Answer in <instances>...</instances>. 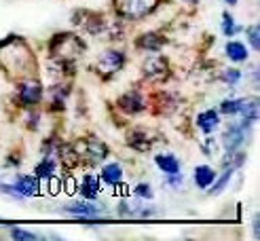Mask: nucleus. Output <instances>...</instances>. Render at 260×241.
Segmentation results:
<instances>
[{
  "label": "nucleus",
  "instance_id": "obj_1",
  "mask_svg": "<svg viewBox=\"0 0 260 241\" xmlns=\"http://www.w3.org/2000/svg\"><path fill=\"white\" fill-rule=\"evenodd\" d=\"M0 68L11 79H32L36 72V61L30 47L19 36H9L0 43Z\"/></svg>",
  "mask_w": 260,
  "mask_h": 241
},
{
  "label": "nucleus",
  "instance_id": "obj_2",
  "mask_svg": "<svg viewBox=\"0 0 260 241\" xmlns=\"http://www.w3.org/2000/svg\"><path fill=\"white\" fill-rule=\"evenodd\" d=\"M114 7L123 17L140 19L157 7V0H114Z\"/></svg>",
  "mask_w": 260,
  "mask_h": 241
},
{
  "label": "nucleus",
  "instance_id": "obj_3",
  "mask_svg": "<svg viewBox=\"0 0 260 241\" xmlns=\"http://www.w3.org/2000/svg\"><path fill=\"white\" fill-rule=\"evenodd\" d=\"M63 212H68L81 220H98L100 214L104 212V205L95 203V199H87V201L72 203V205H63Z\"/></svg>",
  "mask_w": 260,
  "mask_h": 241
},
{
  "label": "nucleus",
  "instance_id": "obj_4",
  "mask_svg": "<svg viewBox=\"0 0 260 241\" xmlns=\"http://www.w3.org/2000/svg\"><path fill=\"white\" fill-rule=\"evenodd\" d=\"M125 57L119 51H106L104 55H100V59L95 61V68L100 70V74H114L123 68Z\"/></svg>",
  "mask_w": 260,
  "mask_h": 241
},
{
  "label": "nucleus",
  "instance_id": "obj_5",
  "mask_svg": "<svg viewBox=\"0 0 260 241\" xmlns=\"http://www.w3.org/2000/svg\"><path fill=\"white\" fill-rule=\"evenodd\" d=\"M19 97L25 106H36L38 101L43 99V87L38 81H32V79H25L21 89H19Z\"/></svg>",
  "mask_w": 260,
  "mask_h": 241
},
{
  "label": "nucleus",
  "instance_id": "obj_6",
  "mask_svg": "<svg viewBox=\"0 0 260 241\" xmlns=\"http://www.w3.org/2000/svg\"><path fill=\"white\" fill-rule=\"evenodd\" d=\"M13 190H15L19 197H34L41 193V184H38L36 176H19L15 184H13Z\"/></svg>",
  "mask_w": 260,
  "mask_h": 241
},
{
  "label": "nucleus",
  "instance_id": "obj_7",
  "mask_svg": "<svg viewBox=\"0 0 260 241\" xmlns=\"http://www.w3.org/2000/svg\"><path fill=\"white\" fill-rule=\"evenodd\" d=\"M245 127L243 125H233V127H229V129L224 131V135H222V144H224V148L229 150V152H235L241 144H243V140H245Z\"/></svg>",
  "mask_w": 260,
  "mask_h": 241
},
{
  "label": "nucleus",
  "instance_id": "obj_8",
  "mask_svg": "<svg viewBox=\"0 0 260 241\" xmlns=\"http://www.w3.org/2000/svg\"><path fill=\"white\" fill-rule=\"evenodd\" d=\"M83 155L89 157L91 163H100V161L106 159L108 148L104 146L100 140H89V142H85V146H83Z\"/></svg>",
  "mask_w": 260,
  "mask_h": 241
},
{
  "label": "nucleus",
  "instance_id": "obj_9",
  "mask_svg": "<svg viewBox=\"0 0 260 241\" xmlns=\"http://www.w3.org/2000/svg\"><path fill=\"white\" fill-rule=\"evenodd\" d=\"M81 195L85 199H95L100 195V178L95 174H85L81 180Z\"/></svg>",
  "mask_w": 260,
  "mask_h": 241
},
{
  "label": "nucleus",
  "instance_id": "obj_10",
  "mask_svg": "<svg viewBox=\"0 0 260 241\" xmlns=\"http://www.w3.org/2000/svg\"><path fill=\"white\" fill-rule=\"evenodd\" d=\"M102 180L106 182L108 186H119L123 182V167L119 163H108L106 167L102 169Z\"/></svg>",
  "mask_w": 260,
  "mask_h": 241
},
{
  "label": "nucleus",
  "instance_id": "obj_11",
  "mask_svg": "<svg viewBox=\"0 0 260 241\" xmlns=\"http://www.w3.org/2000/svg\"><path fill=\"white\" fill-rule=\"evenodd\" d=\"M218 125H220V117H218V112H214V110H205L197 117V127L203 133H212Z\"/></svg>",
  "mask_w": 260,
  "mask_h": 241
},
{
  "label": "nucleus",
  "instance_id": "obj_12",
  "mask_svg": "<svg viewBox=\"0 0 260 241\" xmlns=\"http://www.w3.org/2000/svg\"><path fill=\"white\" fill-rule=\"evenodd\" d=\"M119 106H121V108H123L125 112L134 114V112H140V110H144V99H142V95H140V93L132 91V93H125V95L121 97Z\"/></svg>",
  "mask_w": 260,
  "mask_h": 241
},
{
  "label": "nucleus",
  "instance_id": "obj_13",
  "mask_svg": "<svg viewBox=\"0 0 260 241\" xmlns=\"http://www.w3.org/2000/svg\"><path fill=\"white\" fill-rule=\"evenodd\" d=\"M214 180H216V171L212 167H207V165L194 167V184H197L199 188H210Z\"/></svg>",
  "mask_w": 260,
  "mask_h": 241
},
{
  "label": "nucleus",
  "instance_id": "obj_14",
  "mask_svg": "<svg viewBox=\"0 0 260 241\" xmlns=\"http://www.w3.org/2000/svg\"><path fill=\"white\" fill-rule=\"evenodd\" d=\"M224 51H226V57L231 61H245V59H248V49H245V45L239 43V41L226 43V49Z\"/></svg>",
  "mask_w": 260,
  "mask_h": 241
},
{
  "label": "nucleus",
  "instance_id": "obj_15",
  "mask_svg": "<svg viewBox=\"0 0 260 241\" xmlns=\"http://www.w3.org/2000/svg\"><path fill=\"white\" fill-rule=\"evenodd\" d=\"M165 70L167 68H165L163 57H150L144 63V74L152 76V79H161V76H165Z\"/></svg>",
  "mask_w": 260,
  "mask_h": 241
},
{
  "label": "nucleus",
  "instance_id": "obj_16",
  "mask_svg": "<svg viewBox=\"0 0 260 241\" xmlns=\"http://www.w3.org/2000/svg\"><path fill=\"white\" fill-rule=\"evenodd\" d=\"M154 163L163 169V174H176L180 171V161L174 155H157L154 157Z\"/></svg>",
  "mask_w": 260,
  "mask_h": 241
},
{
  "label": "nucleus",
  "instance_id": "obj_17",
  "mask_svg": "<svg viewBox=\"0 0 260 241\" xmlns=\"http://www.w3.org/2000/svg\"><path fill=\"white\" fill-rule=\"evenodd\" d=\"M36 178L38 180H47V178H51L55 174V161L53 159H49V157H45L41 163H38V167H36Z\"/></svg>",
  "mask_w": 260,
  "mask_h": 241
},
{
  "label": "nucleus",
  "instance_id": "obj_18",
  "mask_svg": "<svg viewBox=\"0 0 260 241\" xmlns=\"http://www.w3.org/2000/svg\"><path fill=\"white\" fill-rule=\"evenodd\" d=\"M142 49H148V51H157V49H161V45H163V38L161 36H157V34H146V36H142L140 38V43H138Z\"/></svg>",
  "mask_w": 260,
  "mask_h": 241
},
{
  "label": "nucleus",
  "instance_id": "obj_19",
  "mask_svg": "<svg viewBox=\"0 0 260 241\" xmlns=\"http://www.w3.org/2000/svg\"><path fill=\"white\" fill-rule=\"evenodd\" d=\"M233 171H235V169H233V167H226V171L222 174V178H220V180L216 182H212V190H210V193L212 195H220V193H222V190H224V186L231 182V178H233Z\"/></svg>",
  "mask_w": 260,
  "mask_h": 241
},
{
  "label": "nucleus",
  "instance_id": "obj_20",
  "mask_svg": "<svg viewBox=\"0 0 260 241\" xmlns=\"http://www.w3.org/2000/svg\"><path fill=\"white\" fill-rule=\"evenodd\" d=\"M237 23H235V19H233L231 17V13H224V15H222V32H224V36H235L237 34Z\"/></svg>",
  "mask_w": 260,
  "mask_h": 241
},
{
  "label": "nucleus",
  "instance_id": "obj_21",
  "mask_svg": "<svg viewBox=\"0 0 260 241\" xmlns=\"http://www.w3.org/2000/svg\"><path fill=\"white\" fill-rule=\"evenodd\" d=\"M239 104H241V99H235V97L224 99L222 104H220V112L222 114H237L239 112Z\"/></svg>",
  "mask_w": 260,
  "mask_h": 241
},
{
  "label": "nucleus",
  "instance_id": "obj_22",
  "mask_svg": "<svg viewBox=\"0 0 260 241\" xmlns=\"http://www.w3.org/2000/svg\"><path fill=\"white\" fill-rule=\"evenodd\" d=\"M239 79H241V72L237 68H231V70H224L222 72V81L229 83V85H237Z\"/></svg>",
  "mask_w": 260,
  "mask_h": 241
},
{
  "label": "nucleus",
  "instance_id": "obj_23",
  "mask_svg": "<svg viewBox=\"0 0 260 241\" xmlns=\"http://www.w3.org/2000/svg\"><path fill=\"white\" fill-rule=\"evenodd\" d=\"M248 38H250L252 47L258 51V49H260V34H258V25H256V23L248 28Z\"/></svg>",
  "mask_w": 260,
  "mask_h": 241
},
{
  "label": "nucleus",
  "instance_id": "obj_24",
  "mask_svg": "<svg viewBox=\"0 0 260 241\" xmlns=\"http://www.w3.org/2000/svg\"><path fill=\"white\" fill-rule=\"evenodd\" d=\"M136 195L140 197V199H152V188H150V184H138L136 186Z\"/></svg>",
  "mask_w": 260,
  "mask_h": 241
},
{
  "label": "nucleus",
  "instance_id": "obj_25",
  "mask_svg": "<svg viewBox=\"0 0 260 241\" xmlns=\"http://www.w3.org/2000/svg\"><path fill=\"white\" fill-rule=\"evenodd\" d=\"M11 237H13V239H19V241L36 239V235H34V233H30V231H21V228H13V231H11Z\"/></svg>",
  "mask_w": 260,
  "mask_h": 241
},
{
  "label": "nucleus",
  "instance_id": "obj_26",
  "mask_svg": "<svg viewBox=\"0 0 260 241\" xmlns=\"http://www.w3.org/2000/svg\"><path fill=\"white\" fill-rule=\"evenodd\" d=\"M203 150L207 152V155H212V152L216 150V144H214V140H212V137H207L205 142H203Z\"/></svg>",
  "mask_w": 260,
  "mask_h": 241
},
{
  "label": "nucleus",
  "instance_id": "obj_27",
  "mask_svg": "<svg viewBox=\"0 0 260 241\" xmlns=\"http://www.w3.org/2000/svg\"><path fill=\"white\" fill-rule=\"evenodd\" d=\"M224 3H226V5H237L239 0H224Z\"/></svg>",
  "mask_w": 260,
  "mask_h": 241
}]
</instances>
